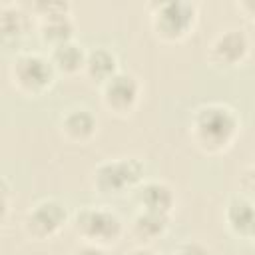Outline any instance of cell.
<instances>
[{
  "instance_id": "obj_14",
  "label": "cell",
  "mask_w": 255,
  "mask_h": 255,
  "mask_svg": "<svg viewBox=\"0 0 255 255\" xmlns=\"http://www.w3.org/2000/svg\"><path fill=\"white\" fill-rule=\"evenodd\" d=\"M86 56H88V52L78 42L72 40V42H66V44H60V46L52 48L48 58L54 64V68H56L58 74L72 76V74L84 72Z\"/></svg>"
},
{
  "instance_id": "obj_18",
  "label": "cell",
  "mask_w": 255,
  "mask_h": 255,
  "mask_svg": "<svg viewBox=\"0 0 255 255\" xmlns=\"http://www.w3.org/2000/svg\"><path fill=\"white\" fill-rule=\"evenodd\" d=\"M171 255H207V249L197 241H183L173 249Z\"/></svg>"
},
{
  "instance_id": "obj_3",
  "label": "cell",
  "mask_w": 255,
  "mask_h": 255,
  "mask_svg": "<svg viewBox=\"0 0 255 255\" xmlns=\"http://www.w3.org/2000/svg\"><path fill=\"white\" fill-rule=\"evenodd\" d=\"M56 68L50 58L38 52H22L10 64V82L18 94L38 98L50 90L56 78Z\"/></svg>"
},
{
  "instance_id": "obj_19",
  "label": "cell",
  "mask_w": 255,
  "mask_h": 255,
  "mask_svg": "<svg viewBox=\"0 0 255 255\" xmlns=\"http://www.w3.org/2000/svg\"><path fill=\"white\" fill-rule=\"evenodd\" d=\"M239 185L245 193H255V161L247 165L239 175Z\"/></svg>"
},
{
  "instance_id": "obj_9",
  "label": "cell",
  "mask_w": 255,
  "mask_h": 255,
  "mask_svg": "<svg viewBox=\"0 0 255 255\" xmlns=\"http://www.w3.org/2000/svg\"><path fill=\"white\" fill-rule=\"evenodd\" d=\"M133 199L139 207V211H153L169 215L175 207V193L165 181L149 179L141 181L133 189Z\"/></svg>"
},
{
  "instance_id": "obj_21",
  "label": "cell",
  "mask_w": 255,
  "mask_h": 255,
  "mask_svg": "<svg viewBox=\"0 0 255 255\" xmlns=\"http://www.w3.org/2000/svg\"><path fill=\"white\" fill-rule=\"evenodd\" d=\"M235 8L251 22H255V0H239L235 2Z\"/></svg>"
},
{
  "instance_id": "obj_8",
  "label": "cell",
  "mask_w": 255,
  "mask_h": 255,
  "mask_svg": "<svg viewBox=\"0 0 255 255\" xmlns=\"http://www.w3.org/2000/svg\"><path fill=\"white\" fill-rule=\"evenodd\" d=\"M141 96L139 80L129 72H118L102 84V102L116 116H128L135 110Z\"/></svg>"
},
{
  "instance_id": "obj_22",
  "label": "cell",
  "mask_w": 255,
  "mask_h": 255,
  "mask_svg": "<svg viewBox=\"0 0 255 255\" xmlns=\"http://www.w3.org/2000/svg\"><path fill=\"white\" fill-rule=\"evenodd\" d=\"M129 255H155L151 249H147V247H137V249H133Z\"/></svg>"
},
{
  "instance_id": "obj_1",
  "label": "cell",
  "mask_w": 255,
  "mask_h": 255,
  "mask_svg": "<svg viewBox=\"0 0 255 255\" xmlns=\"http://www.w3.org/2000/svg\"><path fill=\"white\" fill-rule=\"evenodd\" d=\"M241 129V122L233 108L221 102L201 104L189 120V135L195 147L207 155H217L233 145Z\"/></svg>"
},
{
  "instance_id": "obj_13",
  "label": "cell",
  "mask_w": 255,
  "mask_h": 255,
  "mask_svg": "<svg viewBox=\"0 0 255 255\" xmlns=\"http://www.w3.org/2000/svg\"><path fill=\"white\" fill-rule=\"evenodd\" d=\"M120 70H118V58L116 54L106 48V46H98V48H92L88 50V56H86V66H84V74L98 82V84H106L112 76H116Z\"/></svg>"
},
{
  "instance_id": "obj_12",
  "label": "cell",
  "mask_w": 255,
  "mask_h": 255,
  "mask_svg": "<svg viewBox=\"0 0 255 255\" xmlns=\"http://www.w3.org/2000/svg\"><path fill=\"white\" fill-rule=\"evenodd\" d=\"M38 34L44 44L52 48L72 42L76 34V22L72 14H56V16H46L38 18Z\"/></svg>"
},
{
  "instance_id": "obj_15",
  "label": "cell",
  "mask_w": 255,
  "mask_h": 255,
  "mask_svg": "<svg viewBox=\"0 0 255 255\" xmlns=\"http://www.w3.org/2000/svg\"><path fill=\"white\" fill-rule=\"evenodd\" d=\"M167 225H169V215L139 211L131 221V235L139 241H153L167 231Z\"/></svg>"
},
{
  "instance_id": "obj_2",
  "label": "cell",
  "mask_w": 255,
  "mask_h": 255,
  "mask_svg": "<svg viewBox=\"0 0 255 255\" xmlns=\"http://www.w3.org/2000/svg\"><path fill=\"white\" fill-rule=\"evenodd\" d=\"M197 22V4L187 0H165L149 4V24L163 42L183 40Z\"/></svg>"
},
{
  "instance_id": "obj_7",
  "label": "cell",
  "mask_w": 255,
  "mask_h": 255,
  "mask_svg": "<svg viewBox=\"0 0 255 255\" xmlns=\"http://www.w3.org/2000/svg\"><path fill=\"white\" fill-rule=\"evenodd\" d=\"M249 54V36L243 28L231 26L221 30L207 48V60L217 68L239 66Z\"/></svg>"
},
{
  "instance_id": "obj_16",
  "label": "cell",
  "mask_w": 255,
  "mask_h": 255,
  "mask_svg": "<svg viewBox=\"0 0 255 255\" xmlns=\"http://www.w3.org/2000/svg\"><path fill=\"white\" fill-rule=\"evenodd\" d=\"M30 28V18L26 12L16 4H2L0 6V30L4 42L20 40Z\"/></svg>"
},
{
  "instance_id": "obj_17",
  "label": "cell",
  "mask_w": 255,
  "mask_h": 255,
  "mask_svg": "<svg viewBox=\"0 0 255 255\" xmlns=\"http://www.w3.org/2000/svg\"><path fill=\"white\" fill-rule=\"evenodd\" d=\"M32 12L36 14V18H46L56 14H72V6L60 0H40L32 4Z\"/></svg>"
},
{
  "instance_id": "obj_23",
  "label": "cell",
  "mask_w": 255,
  "mask_h": 255,
  "mask_svg": "<svg viewBox=\"0 0 255 255\" xmlns=\"http://www.w3.org/2000/svg\"><path fill=\"white\" fill-rule=\"evenodd\" d=\"M253 239H255V235H253Z\"/></svg>"
},
{
  "instance_id": "obj_6",
  "label": "cell",
  "mask_w": 255,
  "mask_h": 255,
  "mask_svg": "<svg viewBox=\"0 0 255 255\" xmlns=\"http://www.w3.org/2000/svg\"><path fill=\"white\" fill-rule=\"evenodd\" d=\"M66 223H68V209L62 201L54 197L40 199L38 203H34L26 211L22 221L26 235L36 241L54 239L64 229Z\"/></svg>"
},
{
  "instance_id": "obj_20",
  "label": "cell",
  "mask_w": 255,
  "mask_h": 255,
  "mask_svg": "<svg viewBox=\"0 0 255 255\" xmlns=\"http://www.w3.org/2000/svg\"><path fill=\"white\" fill-rule=\"evenodd\" d=\"M70 255H106V251H104V247H100V245H94V243H80V245H76L74 249H72V253Z\"/></svg>"
},
{
  "instance_id": "obj_5",
  "label": "cell",
  "mask_w": 255,
  "mask_h": 255,
  "mask_svg": "<svg viewBox=\"0 0 255 255\" xmlns=\"http://www.w3.org/2000/svg\"><path fill=\"white\" fill-rule=\"evenodd\" d=\"M145 165L137 157H116L98 163L92 171V185L98 193L120 195L143 181Z\"/></svg>"
},
{
  "instance_id": "obj_4",
  "label": "cell",
  "mask_w": 255,
  "mask_h": 255,
  "mask_svg": "<svg viewBox=\"0 0 255 255\" xmlns=\"http://www.w3.org/2000/svg\"><path fill=\"white\" fill-rule=\"evenodd\" d=\"M72 229L84 243H94L104 247L120 239L124 225L116 211L104 205H84L74 213Z\"/></svg>"
},
{
  "instance_id": "obj_11",
  "label": "cell",
  "mask_w": 255,
  "mask_h": 255,
  "mask_svg": "<svg viewBox=\"0 0 255 255\" xmlns=\"http://www.w3.org/2000/svg\"><path fill=\"white\" fill-rule=\"evenodd\" d=\"M62 135L72 143H86L96 135L98 120L86 108H72L60 120Z\"/></svg>"
},
{
  "instance_id": "obj_10",
  "label": "cell",
  "mask_w": 255,
  "mask_h": 255,
  "mask_svg": "<svg viewBox=\"0 0 255 255\" xmlns=\"http://www.w3.org/2000/svg\"><path fill=\"white\" fill-rule=\"evenodd\" d=\"M225 223L237 237L253 239L255 235V203L245 195H235L225 205Z\"/></svg>"
}]
</instances>
